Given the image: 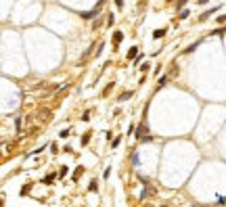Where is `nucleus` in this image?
Segmentation results:
<instances>
[{"label":"nucleus","mask_w":226,"mask_h":207,"mask_svg":"<svg viewBox=\"0 0 226 207\" xmlns=\"http://www.w3.org/2000/svg\"><path fill=\"white\" fill-rule=\"evenodd\" d=\"M80 15H82V19H96V15H98V6L92 8V11H86V13H80Z\"/></svg>","instance_id":"obj_1"},{"label":"nucleus","mask_w":226,"mask_h":207,"mask_svg":"<svg viewBox=\"0 0 226 207\" xmlns=\"http://www.w3.org/2000/svg\"><path fill=\"white\" fill-rule=\"evenodd\" d=\"M147 132H149V128H147V124H140V125H138V130H136V138H140V140H142Z\"/></svg>","instance_id":"obj_2"},{"label":"nucleus","mask_w":226,"mask_h":207,"mask_svg":"<svg viewBox=\"0 0 226 207\" xmlns=\"http://www.w3.org/2000/svg\"><path fill=\"white\" fill-rule=\"evenodd\" d=\"M218 11H220V6H214L212 11H205V13H203V15H201L199 19H201V21H205L207 17H212V15H214V13H218Z\"/></svg>","instance_id":"obj_3"},{"label":"nucleus","mask_w":226,"mask_h":207,"mask_svg":"<svg viewBox=\"0 0 226 207\" xmlns=\"http://www.w3.org/2000/svg\"><path fill=\"white\" fill-rule=\"evenodd\" d=\"M122 40H124V34H122V32H115V34H113V44L119 46V42Z\"/></svg>","instance_id":"obj_4"},{"label":"nucleus","mask_w":226,"mask_h":207,"mask_svg":"<svg viewBox=\"0 0 226 207\" xmlns=\"http://www.w3.org/2000/svg\"><path fill=\"white\" fill-rule=\"evenodd\" d=\"M136 57H138V46H132L128 50V59H136Z\"/></svg>","instance_id":"obj_5"},{"label":"nucleus","mask_w":226,"mask_h":207,"mask_svg":"<svg viewBox=\"0 0 226 207\" xmlns=\"http://www.w3.org/2000/svg\"><path fill=\"white\" fill-rule=\"evenodd\" d=\"M163 36H166V29H155V32H153V38H155V40H159V38H163Z\"/></svg>","instance_id":"obj_6"},{"label":"nucleus","mask_w":226,"mask_h":207,"mask_svg":"<svg viewBox=\"0 0 226 207\" xmlns=\"http://www.w3.org/2000/svg\"><path fill=\"white\" fill-rule=\"evenodd\" d=\"M54 178H57V174H54V171H50V174H46L44 182H46V184H52V180H54Z\"/></svg>","instance_id":"obj_7"},{"label":"nucleus","mask_w":226,"mask_h":207,"mask_svg":"<svg viewBox=\"0 0 226 207\" xmlns=\"http://www.w3.org/2000/svg\"><path fill=\"white\" fill-rule=\"evenodd\" d=\"M149 195H155V190H153V188H147V190H142V195H140V199H147Z\"/></svg>","instance_id":"obj_8"},{"label":"nucleus","mask_w":226,"mask_h":207,"mask_svg":"<svg viewBox=\"0 0 226 207\" xmlns=\"http://www.w3.org/2000/svg\"><path fill=\"white\" fill-rule=\"evenodd\" d=\"M199 44H201V42H195V44H190V46H188V48H186L184 52H193L195 48H199Z\"/></svg>","instance_id":"obj_9"},{"label":"nucleus","mask_w":226,"mask_h":207,"mask_svg":"<svg viewBox=\"0 0 226 207\" xmlns=\"http://www.w3.org/2000/svg\"><path fill=\"white\" fill-rule=\"evenodd\" d=\"M130 96H132V92H124V94H122V96H119V100H122V103H124V100H128V98H130Z\"/></svg>","instance_id":"obj_10"},{"label":"nucleus","mask_w":226,"mask_h":207,"mask_svg":"<svg viewBox=\"0 0 226 207\" xmlns=\"http://www.w3.org/2000/svg\"><path fill=\"white\" fill-rule=\"evenodd\" d=\"M130 161H132V165H138V153H132V159H130Z\"/></svg>","instance_id":"obj_11"},{"label":"nucleus","mask_w":226,"mask_h":207,"mask_svg":"<svg viewBox=\"0 0 226 207\" xmlns=\"http://www.w3.org/2000/svg\"><path fill=\"white\" fill-rule=\"evenodd\" d=\"M98 188V184H96V180H92L90 184H88V190H96Z\"/></svg>","instance_id":"obj_12"},{"label":"nucleus","mask_w":226,"mask_h":207,"mask_svg":"<svg viewBox=\"0 0 226 207\" xmlns=\"http://www.w3.org/2000/svg\"><path fill=\"white\" fill-rule=\"evenodd\" d=\"M88 142H90V134H84L82 136V144H88Z\"/></svg>","instance_id":"obj_13"},{"label":"nucleus","mask_w":226,"mask_h":207,"mask_svg":"<svg viewBox=\"0 0 226 207\" xmlns=\"http://www.w3.org/2000/svg\"><path fill=\"white\" fill-rule=\"evenodd\" d=\"M226 29H222V27H218V29H214V32H212V34H214V36H222V34H224Z\"/></svg>","instance_id":"obj_14"},{"label":"nucleus","mask_w":226,"mask_h":207,"mask_svg":"<svg viewBox=\"0 0 226 207\" xmlns=\"http://www.w3.org/2000/svg\"><path fill=\"white\" fill-rule=\"evenodd\" d=\"M188 15H190V13H188V11H186V8H184V11H180V15H178V17H180V19H186V17H188Z\"/></svg>","instance_id":"obj_15"},{"label":"nucleus","mask_w":226,"mask_h":207,"mask_svg":"<svg viewBox=\"0 0 226 207\" xmlns=\"http://www.w3.org/2000/svg\"><path fill=\"white\" fill-rule=\"evenodd\" d=\"M166 84H168V78H166V76H161V78H159V88H161V86H166Z\"/></svg>","instance_id":"obj_16"},{"label":"nucleus","mask_w":226,"mask_h":207,"mask_svg":"<svg viewBox=\"0 0 226 207\" xmlns=\"http://www.w3.org/2000/svg\"><path fill=\"white\" fill-rule=\"evenodd\" d=\"M113 23H115V17H113V15H109V19H107V25H109V27H111V25H113Z\"/></svg>","instance_id":"obj_17"},{"label":"nucleus","mask_w":226,"mask_h":207,"mask_svg":"<svg viewBox=\"0 0 226 207\" xmlns=\"http://www.w3.org/2000/svg\"><path fill=\"white\" fill-rule=\"evenodd\" d=\"M149 69H151V67H149V63H144V65H140V71H142V73H147Z\"/></svg>","instance_id":"obj_18"},{"label":"nucleus","mask_w":226,"mask_h":207,"mask_svg":"<svg viewBox=\"0 0 226 207\" xmlns=\"http://www.w3.org/2000/svg\"><path fill=\"white\" fill-rule=\"evenodd\" d=\"M59 136H61V138H67V136H69V130H61Z\"/></svg>","instance_id":"obj_19"},{"label":"nucleus","mask_w":226,"mask_h":207,"mask_svg":"<svg viewBox=\"0 0 226 207\" xmlns=\"http://www.w3.org/2000/svg\"><path fill=\"white\" fill-rule=\"evenodd\" d=\"M59 176H61V178H63V176H67V165H63V167H61V171H59Z\"/></svg>","instance_id":"obj_20"},{"label":"nucleus","mask_w":226,"mask_h":207,"mask_svg":"<svg viewBox=\"0 0 226 207\" xmlns=\"http://www.w3.org/2000/svg\"><path fill=\"white\" fill-rule=\"evenodd\" d=\"M109 176H111V167H107V169H105V174H103V178H105V180H107V178H109Z\"/></svg>","instance_id":"obj_21"},{"label":"nucleus","mask_w":226,"mask_h":207,"mask_svg":"<svg viewBox=\"0 0 226 207\" xmlns=\"http://www.w3.org/2000/svg\"><path fill=\"white\" fill-rule=\"evenodd\" d=\"M113 2H115L117 8H124V0H113Z\"/></svg>","instance_id":"obj_22"},{"label":"nucleus","mask_w":226,"mask_h":207,"mask_svg":"<svg viewBox=\"0 0 226 207\" xmlns=\"http://www.w3.org/2000/svg\"><path fill=\"white\" fill-rule=\"evenodd\" d=\"M119 142H122V138H115V140H113V149H117V147H119Z\"/></svg>","instance_id":"obj_23"},{"label":"nucleus","mask_w":226,"mask_h":207,"mask_svg":"<svg viewBox=\"0 0 226 207\" xmlns=\"http://www.w3.org/2000/svg\"><path fill=\"white\" fill-rule=\"evenodd\" d=\"M80 174H82V167H78V169H76V174H73V180H78V176H80Z\"/></svg>","instance_id":"obj_24"},{"label":"nucleus","mask_w":226,"mask_h":207,"mask_svg":"<svg viewBox=\"0 0 226 207\" xmlns=\"http://www.w3.org/2000/svg\"><path fill=\"white\" fill-rule=\"evenodd\" d=\"M226 21V15H220V17H218V23H224Z\"/></svg>","instance_id":"obj_25"},{"label":"nucleus","mask_w":226,"mask_h":207,"mask_svg":"<svg viewBox=\"0 0 226 207\" xmlns=\"http://www.w3.org/2000/svg\"><path fill=\"white\" fill-rule=\"evenodd\" d=\"M218 203H220V205H226V197H220V199H218Z\"/></svg>","instance_id":"obj_26"},{"label":"nucleus","mask_w":226,"mask_h":207,"mask_svg":"<svg viewBox=\"0 0 226 207\" xmlns=\"http://www.w3.org/2000/svg\"><path fill=\"white\" fill-rule=\"evenodd\" d=\"M184 4H186V0H178V8H182Z\"/></svg>","instance_id":"obj_27"},{"label":"nucleus","mask_w":226,"mask_h":207,"mask_svg":"<svg viewBox=\"0 0 226 207\" xmlns=\"http://www.w3.org/2000/svg\"><path fill=\"white\" fill-rule=\"evenodd\" d=\"M207 2H209V0H199V4H207Z\"/></svg>","instance_id":"obj_28"}]
</instances>
